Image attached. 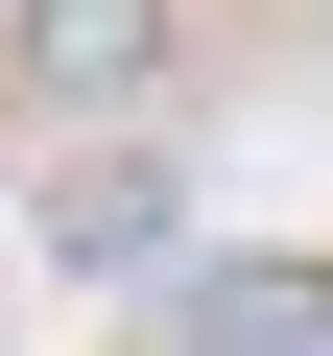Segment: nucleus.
I'll return each instance as SVG.
<instances>
[{"label": "nucleus", "mask_w": 333, "mask_h": 356, "mask_svg": "<svg viewBox=\"0 0 333 356\" xmlns=\"http://www.w3.org/2000/svg\"><path fill=\"white\" fill-rule=\"evenodd\" d=\"M0 48H24V95H48V119H143L191 24H166V0H24Z\"/></svg>", "instance_id": "obj_2"}, {"label": "nucleus", "mask_w": 333, "mask_h": 356, "mask_svg": "<svg viewBox=\"0 0 333 356\" xmlns=\"http://www.w3.org/2000/svg\"><path fill=\"white\" fill-rule=\"evenodd\" d=\"M24 238H48L72 285H166V261H191V166H166V143H72Z\"/></svg>", "instance_id": "obj_1"}, {"label": "nucleus", "mask_w": 333, "mask_h": 356, "mask_svg": "<svg viewBox=\"0 0 333 356\" xmlns=\"http://www.w3.org/2000/svg\"><path fill=\"white\" fill-rule=\"evenodd\" d=\"M166 332H191V356H333V261H191Z\"/></svg>", "instance_id": "obj_3"}]
</instances>
